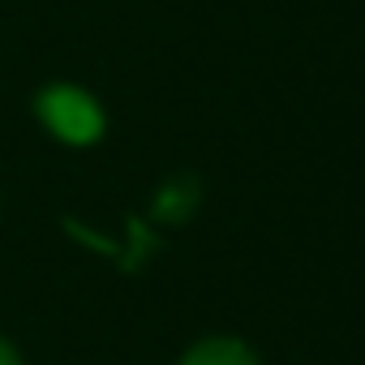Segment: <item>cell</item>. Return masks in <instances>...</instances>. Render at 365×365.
Wrapping results in <instances>:
<instances>
[{"instance_id": "obj_1", "label": "cell", "mask_w": 365, "mask_h": 365, "mask_svg": "<svg viewBox=\"0 0 365 365\" xmlns=\"http://www.w3.org/2000/svg\"><path fill=\"white\" fill-rule=\"evenodd\" d=\"M35 108H39V120L61 138V142H69V146H91V142H99V133H103V112H99V103L86 95V91H78V86H48V91H39V99H35Z\"/></svg>"}, {"instance_id": "obj_2", "label": "cell", "mask_w": 365, "mask_h": 365, "mask_svg": "<svg viewBox=\"0 0 365 365\" xmlns=\"http://www.w3.org/2000/svg\"><path fill=\"white\" fill-rule=\"evenodd\" d=\"M180 365H262V361L254 356V348H250V344L228 339V335H215V339L194 344L185 356H180Z\"/></svg>"}, {"instance_id": "obj_3", "label": "cell", "mask_w": 365, "mask_h": 365, "mask_svg": "<svg viewBox=\"0 0 365 365\" xmlns=\"http://www.w3.org/2000/svg\"><path fill=\"white\" fill-rule=\"evenodd\" d=\"M194 207H198V180L194 176H172L168 185L155 194V220H163V224L190 220Z\"/></svg>"}, {"instance_id": "obj_4", "label": "cell", "mask_w": 365, "mask_h": 365, "mask_svg": "<svg viewBox=\"0 0 365 365\" xmlns=\"http://www.w3.org/2000/svg\"><path fill=\"white\" fill-rule=\"evenodd\" d=\"M0 365H22V361H18V352H14V344H9V339H0Z\"/></svg>"}]
</instances>
